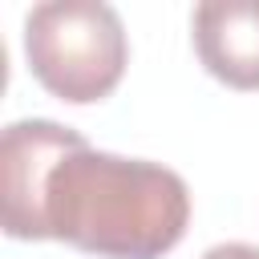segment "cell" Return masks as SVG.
<instances>
[{"mask_svg": "<svg viewBox=\"0 0 259 259\" xmlns=\"http://www.w3.org/2000/svg\"><path fill=\"white\" fill-rule=\"evenodd\" d=\"M190 223V190L162 162L93 150L81 134L49 162L36 239H61L97 259H162Z\"/></svg>", "mask_w": 259, "mask_h": 259, "instance_id": "obj_1", "label": "cell"}, {"mask_svg": "<svg viewBox=\"0 0 259 259\" xmlns=\"http://www.w3.org/2000/svg\"><path fill=\"white\" fill-rule=\"evenodd\" d=\"M24 57L40 89L69 105H89L121 85L130 40L109 4L49 0L24 16Z\"/></svg>", "mask_w": 259, "mask_h": 259, "instance_id": "obj_2", "label": "cell"}, {"mask_svg": "<svg viewBox=\"0 0 259 259\" xmlns=\"http://www.w3.org/2000/svg\"><path fill=\"white\" fill-rule=\"evenodd\" d=\"M77 138V130L49 121V117H24L12 121L0 138V202H4V231L12 239H36V202H40V178L49 162Z\"/></svg>", "mask_w": 259, "mask_h": 259, "instance_id": "obj_3", "label": "cell"}, {"mask_svg": "<svg viewBox=\"0 0 259 259\" xmlns=\"http://www.w3.org/2000/svg\"><path fill=\"white\" fill-rule=\"evenodd\" d=\"M202 69L227 89H259V0H206L190 16Z\"/></svg>", "mask_w": 259, "mask_h": 259, "instance_id": "obj_4", "label": "cell"}, {"mask_svg": "<svg viewBox=\"0 0 259 259\" xmlns=\"http://www.w3.org/2000/svg\"><path fill=\"white\" fill-rule=\"evenodd\" d=\"M198 259H259V247H251V243H219V247L202 251Z\"/></svg>", "mask_w": 259, "mask_h": 259, "instance_id": "obj_5", "label": "cell"}]
</instances>
